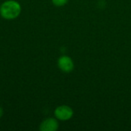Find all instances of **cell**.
I'll list each match as a JSON object with an SVG mask.
<instances>
[{"label": "cell", "mask_w": 131, "mask_h": 131, "mask_svg": "<svg viewBox=\"0 0 131 131\" xmlns=\"http://www.w3.org/2000/svg\"><path fill=\"white\" fill-rule=\"evenodd\" d=\"M21 12V5L16 0H6L0 5V15L5 20H14Z\"/></svg>", "instance_id": "cell-1"}, {"label": "cell", "mask_w": 131, "mask_h": 131, "mask_svg": "<svg viewBox=\"0 0 131 131\" xmlns=\"http://www.w3.org/2000/svg\"><path fill=\"white\" fill-rule=\"evenodd\" d=\"M51 2L57 7H61L65 5L68 2V0H51Z\"/></svg>", "instance_id": "cell-5"}, {"label": "cell", "mask_w": 131, "mask_h": 131, "mask_svg": "<svg viewBox=\"0 0 131 131\" xmlns=\"http://www.w3.org/2000/svg\"><path fill=\"white\" fill-rule=\"evenodd\" d=\"M57 64L58 68L64 73H70L74 68V63L72 58L66 54L61 55L58 58Z\"/></svg>", "instance_id": "cell-3"}, {"label": "cell", "mask_w": 131, "mask_h": 131, "mask_svg": "<svg viewBox=\"0 0 131 131\" xmlns=\"http://www.w3.org/2000/svg\"><path fill=\"white\" fill-rule=\"evenodd\" d=\"M3 114H4V110H3V108L0 106V118H2V117L3 116Z\"/></svg>", "instance_id": "cell-6"}, {"label": "cell", "mask_w": 131, "mask_h": 131, "mask_svg": "<svg viewBox=\"0 0 131 131\" xmlns=\"http://www.w3.org/2000/svg\"><path fill=\"white\" fill-rule=\"evenodd\" d=\"M58 128L59 122L55 117L45 118L39 125V130L41 131H56Z\"/></svg>", "instance_id": "cell-4"}, {"label": "cell", "mask_w": 131, "mask_h": 131, "mask_svg": "<svg viewBox=\"0 0 131 131\" xmlns=\"http://www.w3.org/2000/svg\"><path fill=\"white\" fill-rule=\"evenodd\" d=\"M54 115L60 121H68L74 116V111L70 106L63 104L58 106L54 109Z\"/></svg>", "instance_id": "cell-2"}]
</instances>
